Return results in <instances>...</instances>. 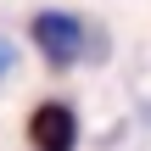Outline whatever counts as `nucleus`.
Segmentation results:
<instances>
[{"label":"nucleus","mask_w":151,"mask_h":151,"mask_svg":"<svg viewBox=\"0 0 151 151\" xmlns=\"http://www.w3.org/2000/svg\"><path fill=\"white\" fill-rule=\"evenodd\" d=\"M28 39L39 45V56H45L50 67H73V62L84 56V22H78L73 11H34Z\"/></svg>","instance_id":"nucleus-1"},{"label":"nucleus","mask_w":151,"mask_h":151,"mask_svg":"<svg viewBox=\"0 0 151 151\" xmlns=\"http://www.w3.org/2000/svg\"><path fill=\"white\" fill-rule=\"evenodd\" d=\"M28 140L34 151H73L78 146V118L67 101H39L28 112Z\"/></svg>","instance_id":"nucleus-2"},{"label":"nucleus","mask_w":151,"mask_h":151,"mask_svg":"<svg viewBox=\"0 0 151 151\" xmlns=\"http://www.w3.org/2000/svg\"><path fill=\"white\" fill-rule=\"evenodd\" d=\"M11 67H17V50H11V39H0V78H11Z\"/></svg>","instance_id":"nucleus-3"}]
</instances>
